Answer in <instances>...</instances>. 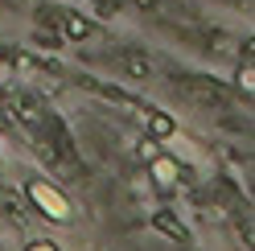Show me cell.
Returning <instances> with one entry per match:
<instances>
[{"mask_svg":"<svg viewBox=\"0 0 255 251\" xmlns=\"http://www.w3.org/2000/svg\"><path fill=\"white\" fill-rule=\"evenodd\" d=\"M25 198L33 202V210H41L45 218H54V223H66V218H70V202H66V194H62L58 185L41 181V177H33V181L25 185Z\"/></svg>","mask_w":255,"mask_h":251,"instance_id":"obj_1","label":"cell"},{"mask_svg":"<svg viewBox=\"0 0 255 251\" xmlns=\"http://www.w3.org/2000/svg\"><path fill=\"white\" fill-rule=\"evenodd\" d=\"M136 4H140V8H156V0H136Z\"/></svg>","mask_w":255,"mask_h":251,"instance_id":"obj_10","label":"cell"},{"mask_svg":"<svg viewBox=\"0 0 255 251\" xmlns=\"http://www.w3.org/2000/svg\"><path fill=\"white\" fill-rule=\"evenodd\" d=\"M148 173H152V181L169 194L173 185L181 181V161H173L169 152H161V156H152V161H148Z\"/></svg>","mask_w":255,"mask_h":251,"instance_id":"obj_3","label":"cell"},{"mask_svg":"<svg viewBox=\"0 0 255 251\" xmlns=\"http://www.w3.org/2000/svg\"><path fill=\"white\" fill-rule=\"evenodd\" d=\"M58 25H62V33H66L70 41H87L91 37V21L87 17H78V12H58Z\"/></svg>","mask_w":255,"mask_h":251,"instance_id":"obj_4","label":"cell"},{"mask_svg":"<svg viewBox=\"0 0 255 251\" xmlns=\"http://www.w3.org/2000/svg\"><path fill=\"white\" fill-rule=\"evenodd\" d=\"M144 120H148V136H156V140H173V136H177V120H173V116L144 112Z\"/></svg>","mask_w":255,"mask_h":251,"instance_id":"obj_6","label":"cell"},{"mask_svg":"<svg viewBox=\"0 0 255 251\" xmlns=\"http://www.w3.org/2000/svg\"><path fill=\"white\" fill-rule=\"evenodd\" d=\"M161 152H165V140H156V136H148V132L136 140V156H140L144 165L152 161V156H161Z\"/></svg>","mask_w":255,"mask_h":251,"instance_id":"obj_7","label":"cell"},{"mask_svg":"<svg viewBox=\"0 0 255 251\" xmlns=\"http://www.w3.org/2000/svg\"><path fill=\"white\" fill-rule=\"evenodd\" d=\"M25 251H62V247H58L54 239H33V243H29Z\"/></svg>","mask_w":255,"mask_h":251,"instance_id":"obj_9","label":"cell"},{"mask_svg":"<svg viewBox=\"0 0 255 251\" xmlns=\"http://www.w3.org/2000/svg\"><path fill=\"white\" fill-rule=\"evenodd\" d=\"M8 103H12V112H17L21 124H29V128H37V124H41V103L33 95H12Z\"/></svg>","mask_w":255,"mask_h":251,"instance_id":"obj_5","label":"cell"},{"mask_svg":"<svg viewBox=\"0 0 255 251\" xmlns=\"http://www.w3.org/2000/svg\"><path fill=\"white\" fill-rule=\"evenodd\" d=\"M235 83H239V91H243V95H251V91H255V70L247 66V62H243V66H239V74H235Z\"/></svg>","mask_w":255,"mask_h":251,"instance_id":"obj_8","label":"cell"},{"mask_svg":"<svg viewBox=\"0 0 255 251\" xmlns=\"http://www.w3.org/2000/svg\"><path fill=\"white\" fill-rule=\"evenodd\" d=\"M148 223H152L156 235H165V239H173V243H189V239H194V235H189V227H185L173 210H152Z\"/></svg>","mask_w":255,"mask_h":251,"instance_id":"obj_2","label":"cell"}]
</instances>
